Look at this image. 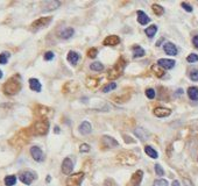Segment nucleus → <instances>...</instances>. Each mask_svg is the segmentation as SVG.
I'll use <instances>...</instances> for the list:
<instances>
[{"label": "nucleus", "mask_w": 198, "mask_h": 186, "mask_svg": "<svg viewBox=\"0 0 198 186\" xmlns=\"http://www.w3.org/2000/svg\"><path fill=\"white\" fill-rule=\"evenodd\" d=\"M22 85H21V78L19 75H15L11 77L2 86V91L6 95H15L17 93L20 92Z\"/></svg>", "instance_id": "obj_1"}, {"label": "nucleus", "mask_w": 198, "mask_h": 186, "mask_svg": "<svg viewBox=\"0 0 198 186\" xmlns=\"http://www.w3.org/2000/svg\"><path fill=\"white\" fill-rule=\"evenodd\" d=\"M49 130V121L47 119H40L34 122V124L31 127L29 132L31 135L35 136H43L48 133Z\"/></svg>", "instance_id": "obj_2"}, {"label": "nucleus", "mask_w": 198, "mask_h": 186, "mask_svg": "<svg viewBox=\"0 0 198 186\" xmlns=\"http://www.w3.org/2000/svg\"><path fill=\"white\" fill-rule=\"evenodd\" d=\"M117 160L119 163L123 164V165H133V164L137 163L138 157L132 151H123L117 156Z\"/></svg>", "instance_id": "obj_3"}, {"label": "nucleus", "mask_w": 198, "mask_h": 186, "mask_svg": "<svg viewBox=\"0 0 198 186\" xmlns=\"http://www.w3.org/2000/svg\"><path fill=\"white\" fill-rule=\"evenodd\" d=\"M31 134L29 132V129H23L21 132H19L15 136H14L9 143L11 144H14V146H22V144H26L28 140H29V136H31Z\"/></svg>", "instance_id": "obj_4"}, {"label": "nucleus", "mask_w": 198, "mask_h": 186, "mask_svg": "<svg viewBox=\"0 0 198 186\" xmlns=\"http://www.w3.org/2000/svg\"><path fill=\"white\" fill-rule=\"evenodd\" d=\"M126 64H127L126 61H125L123 57L120 58L118 62L115 63L114 67L109 71V78H110V79H115V78L120 77L121 73H123V69H125V67H126Z\"/></svg>", "instance_id": "obj_5"}, {"label": "nucleus", "mask_w": 198, "mask_h": 186, "mask_svg": "<svg viewBox=\"0 0 198 186\" xmlns=\"http://www.w3.org/2000/svg\"><path fill=\"white\" fill-rule=\"evenodd\" d=\"M53 21V18L51 16H43V18H39L37 20H35L34 22L31 25V30H39V29H42L44 27H47L49 23Z\"/></svg>", "instance_id": "obj_6"}, {"label": "nucleus", "mask_w": 198, "mask_h": 186, "mask_svg": "<svg viewBox=\"0 0 198 186\" xmlns=\"http://www.w3.org/2000/svg\"><path fill=\"white\" fill-rule=\"evenodd\" d=\"M84 179V173L83 172H77L74 173L68 177L66 179V186H80L82 182Z\"/></svg>", "instance_id": "obj_7"}, {"label": "nucleus", "mask_w": 198, "mask_h": 186, "mask_svg": "<svg viewBox=\"0 0 198 186\" xmlns=\"http://www.w3.org/2000/svg\"><path fill=\"white\" fill-rule=\"evenodd\" d=\"M19 178H20V180H21L23 184L31 185V183L36 179V174L34 172H31V171H23V172L20 173Z\"/></svg>", "instance_id": "obj_8"}, {"label": "nucleus", "mask_w": 198, "mask_h": 186, "mask_svg": "<svg viewBox=\"0 0 198 186\" xmlns=\"http://www.w3.org/2000/svg\"><path fill=\"white\" fill-rule=\"evenodd\" d=\"M100 146L105 149H111V148H114V146H118L119 143L117 140H114L113 137L111 136H103L100 140Z\"/></svg>", "instance_id": "obj_9"}, {"label": "nucleus", "mask_w": 198, "mask_h": 186, "mask_svg": "<svg viewBox=\"0 0 198 186\" xmlns=\"http://www.w3.org/2000/svg\"><path fill=\"white\" fill-rule=\"evenodd\" d=\"M74 170V162L71 160L70 157L64 158V160L62 162V172L64 174H70Z\"/></svg>", "instance_id": "obj_10"}, {"label": "nucleus", "mask_w": 198, "mask_h": 186, "mask_svg": "<svg viewBox=\"0 0 198 186\" xmlns=\"http://www.w3.org/2000/svg\"><path fill=\"white\" fill-rule=\"evenodd\" d=\"M31 155L36 162H42V160H44L43 151L41 150V148L37 146H34L31 148Z\"/></svg>", "instance_id": "obj_11"}, {"label": "nucleus", "mask_w": 198, "mask_h": 186, "mask_svg": "<svg viewBox=\"0 0 198 186\" xmlns=\"http://www.w3.org/2000/svg\"><path fill=\"white\" fill-rule=\"evenodd\" d=\"M142 178H143V171L138 170L135 173H133L132 178H131V182H129V185L131 186H140L141 182H142Z\"/></svg>", "instance_id": "obj_12"}, {"label": "nucleus", "mask_w": 198, "mask_h": 186, "mask_svg": "<svg viewBox=\"0 0 198 186\" xmlns=\"http://www.w3.org/2000/svg\"><path fill=\"white\" fill-rule=\"evenodd\" d=\"M120 43V37L117 35H110L107 36L105 40L103 41V44L106 47H115Z\"/></svg>", "instance_id": "obj_13"}, {"label": "nucleus", "mask_w": 198, "mask_h": 186, "mask_svg": "<svg viewBox=\"0 0 198 186\" xmlns=\"http://www.w3.org/2000/svg\"><path fill=\"white\" fill-rule=\"evenodd\" d=\"M157 65L162 67V69H166V70H170L175 67V61L174 59H167V58H161L157 61Z\"/></svg>", "instance_id": "obj_14"}, {"label": "nucleus", "mask_w": 198, "mask_h": 186, "mask_svg": "<svg viewBox=\"0 0 198 186\" xmlns=\"http://www.w3.org/2000/svg\"><path fill=\"white\" fill-rule=\"evenodd\" d=\"M35 114L36 115H39L40 118H42V119H46L47 116L51 114V109L48 108V107H44V106H37L36 107Z\"/></svg>", "instance_id": "obj_15"}, {"label": "nucleus", "mask_w": 198, "mask_h": 186, "mask_svg": "<svg viewBox=\"0 0 198 186\" xmlns=\"http://www.w3.org/2000/svg\"><path fill=\"white\" fill-rule=\"evenodd\" d=\"M163 49H164V53L167 55H170V56H176L178 50H177L176 45L171 43V42H168L166 44L163 45Z\"/></svg>", "instance_id": "obj_16"}, {"label": "nucleus", "mask_w": 198, "mask_h": 186, "mask_svg": "<svg viewBox=\"0 0 198 186\" xmlns=\"http://www.w3.org/2000/svg\"><path fill=\"white\" fill-rule=\"evenodd\" d=\"M170 114H171V111L168 108H164V107H157L154 109V115L157 118H167Z\"/></svg>", "instance_id": "obj_17"}, {"label": "nucleus", "mask_w": 198, "mask_h": 186, "mask_svg": "<svg viewBox=\"0 0 198 186\" xmlns=\"http://www.w3.org/2000/svg\"><path fill=\"white\" fill-rule=\"evenodd\" d=\"M79 132L83 135H89L92 132V126L89 121H83L82 123L79 124Z\"/></svg>", "instance_id": "obj_18"}, {"label": "nucleus", "mask_w": 198, "mask_h": 186, "mask_svg": "<svg viewBox=\"0 0 198 186\" xmlns=\"http://www.w3.org/2000/svg\"><path fill=\"white\" fill-rule=\"evenodd\" d=\"M138 22L142 25V26H146L147 23L150 22V18H148V15L142 12V11H138Z\"/></svg>", "instance_id": "obj_19"}, {"label": "nucleus", "mask_w": 198, "mask_h": 186, "mask_svg": "<svg viewBox=\"0 0 198 186\" xmlns=\"http://www.w3.org/2000/svg\"><path fill=\"white\" fill-rule=\"evenodd\" d=\"M29 87H31V90H33L34 92H41L42 85H41V83L39 81V79L31 78V79H29Z\"/></svg>", "instance_id": "obj_20"}, {"label": "nucleus", "mask_w": 198, "mask_h": 186, "mask_svg": "<svg viewBox=\"0 0 198 186\" xmlns=\"http://www.w3.org/2000/svg\"><path fill=\"white\" fill-rule=\"evenodd\" d=\"M43 11H51V9H56L61 5L60 1H44L43 4Z\"/></svg>", "instance_id": "obj_21"}, {"label": "nucleus", "mask_w": 198, "mask_h": 186, "mask_svg": "<svg viewBox=\"0 0 198 186\" xmlns=\"http://www.w3.org/2000/svg\"><path fill=\"white\" fill-rule=\"evenodd\" d=\"M66 59H68V62L70 63V64H72V65H76L77 64V62L79 61V55L76 51H69L68 53V57H66Z\"/></svg>", "instance_id": "obj_22"}, {"label": "nucleus", "mask_w": 198, "mask_h": 186, "mask_svg": "<svg viewBox=\"0 0 198 186\" xmlns=\"http://www.w3.org/2000/svg\"><path fill=\"white\" fill-rule=\"evenodd\" d=\"M75 34V30H74V28H65V29H63V30L60 33V37L63 39V40H68V39H70L71 36Z\"/></svg>", "instance_id": "obj_23"}, {"label": "nucleus", "mask_w": 198, "mask_h": 186, "mask_svg": "<svg viewBox=\"0 0 198 186\" xmlns=\"http://www.w3.org/2000/svg\"><path fill=\"white\" fill-rule=\"evenodd\" d=\"M77 84H76V81H68L65 85H64V87H63V91H64V93H74L76 92V90H77Z\"/></svg>", "instance_id": "obj_24"}, {"label": "nucleus", "mask_w": 198, "mask_h": 186, "mask_svg": "<svg viewBox=\"0 0 198 186\" xmlns=\"http://www.w3.org/2000/svg\"><path fill=\"white\" fill-rule=\"evenodd\" d=\"M98 85H99V80L97 78H92V77H89L86 78V86H88L89 89H96Z\"/></svg>", "instance_id": "obj_25"}, {"label": "nucleus", "mask_w": 198, "mask_h": 186, "mask_svg": "<svg viewBox=\"0 0 198 186\" xmlns=\"http://www.w3.org/2000/svg\"><path fill=\"white\" fill-rule=\"evenodd\" d=\"M152 71H153V73H154L156 77H158V78H162L163 76H164V70H163L160 65H157V64H154V65L152 67Z\"/></svg>", "instance_id": "obj_26"}, {"label": "nucleus", "mask_w": 198, "mask_h": 186, "mask_svg": "<svg viewBox=\"0 0 198 186\" xmlns=\"http://www.w3.org/2000/svg\"><path fill=\"white\" fill-rule=\"evenodd\" d=\"M188 95H189L190 99L194 100V101L198 100V89L197 87H195V86L189 87V89H188Z\"/></svg>", "instance_id": "obj_27"}, {"label": "nucleus", "mask_w": 198, "mask_h": 186, "mask_svg": "<svg viewBox=\"0 0 198 186\" xmlns=\"http://www.w3.org/2000/svg\"><path fill=\"white\" fill-rule=\"evenodd\" d=\"M145 152L147 154V155L149 156V157H152V158H154V160H156L158 157V154L157 151L155 150L154 148H152L150 146H145Z\"/></svg>", "instance_id": "obj_28"}, {"label": "nucleus", "mask_w": 198, "mask_h": 186, "mask_svg": "<svg viewBox=\"0 0 198 186\" xmlns=\"http://www.w3.org/2000/svg\"><path fill=\"white\" fill-rule=\"evenodd\" d=\"M145 55V49L141 48L140 45H134L133 47V56L135 58L138 57H142Z\"/></svg>", "instance_id": "obj_29"}, {"label": "nucleus", "mask_w": 198, "mask_h": 186, "mask_svg": "<svg viewBox=\"0 0 198 186\" xmlns=\"http://www.w3.org/2000/svg\"><path fill=\"white\" fill-rule=\"evenodd\" d=\"M156 31H157V26H155V25H152L150 27H148V28H146V35L148 36L149 39H152V37H154L155 34H156Z\"/></svg>", "instance_id": "obj_30"}, {"label": "nucleus", "mask_w": 198, "mask_h": 186, "mask_svg": "<svg viewBox=\"0 0 198 186\" xmlns=\"http://www.w3.org/2000/svg\"><path fill=\"white\" fill-rule=\"evenodd\" d=\"M4 182H5V185L6 186H14L15 185V183H17V177L13 176V174L6 176L4 179Z\"/></svg>", "instance_id": "obj_31"}, {"label": "nucleus", "mask_w": 198, "mask_h": 186, "mask_svg": "<svg viewBox=\"0 0 198 186\" xmlns=\"http://www.w3.org/2000/svg\"><path fill=\"white\" fill-rule=\"evenodd\" d=\"M152 8H153V12L155 13V15H157V16H161V15H163V13H164V8L157 4L153 5Z\"/></svg>", "instance_id": "obj_32"}, {"label": "nucleus", "mask_w": 198, "mask_h": 186, "mask_svg": "<svg viewBox=\"0 0 198 186\" xmlns=\"http://www.w3.org/2000/svg\"><path fill=\"white\" fill-rule=\"evenodd\" d=\"M90 69L92 71H97V72H99V71L104 70V65H103L100 62H94L90 65Z\"/></svg>", "instance_id": "obj_33"}, {"label": "nucleus", "mask_w": 198, "mask_h": 186, "mask_svg": "<svg viewBox=\"0 0 198 186\" xmlns=\"http://www.w3.org/2000/svg\"><path fill=\"white\" fill-rule=\"evenodd\" d=\"M117 89V84L115 83H110V84H106L103 89H101V91L104 93H107V92H111L112 90H115Z\"/></svg>", "instance_id": "obj_34"}, {"label": "nucleus", "mask_w": 198, "mask_h": 186, "mask_svg": "<svg viewBox=\"0 0 198 186\" xmlns=\"http://www.w3.org/2000/svg\"><path fill=\"white\" fill-rule=\"evenodd\" d=\"M135 134H137V136H139L141 140H147V137H148V134L145 133V130L142 128H138L137 130H135Z\"/></svg>", "instance_id": "obj_35"}, {"label": "nucleus", "mask_w": 198, "mask_h": 186, "mask_svg": "<svg viewBox=\"0 0 198 186\" xmlns=\"http://www.w3.org/2000/svg\"><path fill=\"white\" fill-rule=\"evenodd\" d=\"M9 56H11V55H9L8 53H0V64H6V63L8 62Z\"/></svg>", "instance_id": "obj_36"}, {"label": "nucleus", "mask_w": 198, "mask_h": 186, "mask_svg": "<svg viewBox=\"0 0 198 186\" xmlns=\"http://www.w3.org/2000/svg\"><path fill=\"white\" fill-rule=\"evenodd\" d=\"M98 55V50L96 48H91L88 50V57L89 58H94Z\"/></svg>", "instance_id": "obj_37"}, {"label": "nucleus", "mask_w": 198, "mask_h": 186, "mask_svg": "<svg viewBox=\"0 0 198 186\" xmlns=\"http://www.w3.org/2000/svg\"><path fill=\"white\" fill-rule=\"evenodd\" d=\"M155 90L153 89H147L146 90V97L148 98V99H154L155 98Z\"/></svg>", "instance_id": "obj_38"}, {"label": "nucleus", "mask_w": 198, "mask_h": 186, "mask_svg": "<svg viewBox=\"0 0 198 186\" xmlns=\"http://www.w3.org/2000/svg\"><path fill=\"white\" fill-rule=\"evenodd\" d=\"M153 186H168V182L166 179H157L154 182Z\"/></svg>", "instance_id": "obj_39"}, {"label": "nucleus", "mask_w": 198, "mask_h": 186, "mask_svg": "<svg viewBox=\"0 0 198 186\" xmlns=\"http://www.w3.org/2000/svg\"><path fill=\"white\" fill-rule=\"evenodd\" d=\"M155 172H156L157 176H163L164 174V170H163L160 164H155Z\"/></svg>", "instance_id": "obj_40"}, {"label": "nucleus", "mask_w": 198, "mask_h": 186, "mask_svg": "<svg viewBox=\"0 0 198 186\" xmlns=\"http://www.w3.org/2000/svg\"><path fill=\"white\" fill-rule=\"evenodd\" d=\"M189 77L191 80H194V81H198V70H192L191 72L189 73Z\"/></svg>", "instance_id": "obj_41"}, {"label": "nucleus", "mask_w": 198, "mask_h": 186, "mask_svg": "<svg viewBox=\"0 0 198 186\" xmlns=\"http://www.w3.org/2000/svg\"><path fill=\"white\" fill-rule=\"evenodd\" d=\"M186 61L189 63H195L198 61V55H196V53H191V55H189L188 57H186Z\"/></svg>", "instance_id": "obj_42"}, {"label": "nucleus", "mask_w": 198, "mask_h": 186, "mask_svg": "<svg viewBox=\"0 0 198 186\" xmlns=\"http://www.w3.org/2000/svg\"><path fill=\"white\" fill-rule=\"evenodd\" d=\"M79 151H80V152H89V151H90V146L86 144V143L80 144V146H79Z\"/></svg>", "instance_id": "obj_43"}, {"label": "nucleus", "mask_w": 198, "mask_h": 186, "mask_svg": "<svg viewBox=\"0 0 198 186\" xmlns=\"http://www.w3.org/2000/svg\"><path fill=\"white\" fill-rule=\"evenodd\" d=\"M54 57H55V55H54L53 51H47V53H44V56H43V58L46 59V61H51Z\"/></svg>", "instance_id": "obj_44"}, {"label": "nucleus", "mask_w": 198, "mask_h": 186, "mask_svg": "<svg viewBox=\"0 0 198 186\" xmlns=\"http://www.w3.org/2000/svg\"><path fill=\"white\" fill-rule=\"evenodd\" d=\"M182 7H183L186 12H192V7H191L189 4H186V2H182Z\"/></svg>", "instance_id": "obj_45"}, {"label": "nucleus", "mask_w": 198, "mask_h": 186, "mask_svg": "<svg viewBox=\"0 0 198 186\" xmlns=\"http://www.w3.org/2000/svg\"><path fill=\"white\" fill-rule=\"evenodd\" d=\"M192 43H194L195 47L198 49V35L194 36V39H192Z\"/></svg>", "instance_id": "obj_46"}, {"label": "nucleus", "mask_w": 198, "mask_h": 186, "mask_svg": "<svg viewBox=\"0 0 198 186\" xmlns=\"http://www.w3.org/2000/svg\"><path fill=\"white\" fill-rule=\"evenodd\" d=\"M171 186H181V184H180V182H178V180H174V182H172V184H171Z\"/></svg>", "instance_id": "obj_47"}, {"label": "nucleus", "mask_w": 198, "mask_h": 186, "mask_svg": "<svg viewBox=\"0 0 198 186\" xmlns=\"http://www.w3.org/2000/svg\"><path fill=\"white\" fill-rule=\"evenodd\" d=\"M182 93H183V90H182V89L177 90V93H176L177 95H181V94H182Z\"/></svg>", "instance_id": "obj_48"}, {"label": "nucleus", "mask_w": 198, "mask_h": 186, "mask_svg": "<svg viewBox=\"0 0 198 186\" xmlns=\"http://www.w3.org/2000/svg\"><path fill=\"white\" fill-rule=\"evenodd\" d=\"M55 133H60V128L58 127H55Z\"/></svg>", "instance_id": "obj_49"}, {"label": "nucleus", "mask_w": 198, "mask_h": 186, "mask_svg": "<svg viewBox=\"0 0 198 186\" xmlns=\"http://www.w3.org/2000/svg\"><path fill=\"white\" fill-rule=\"evenodd\" d=\"M1 78H2V71L0 70V79H1Z\"/></svg>", "instance_id": "obj_50"}]
</instances>
